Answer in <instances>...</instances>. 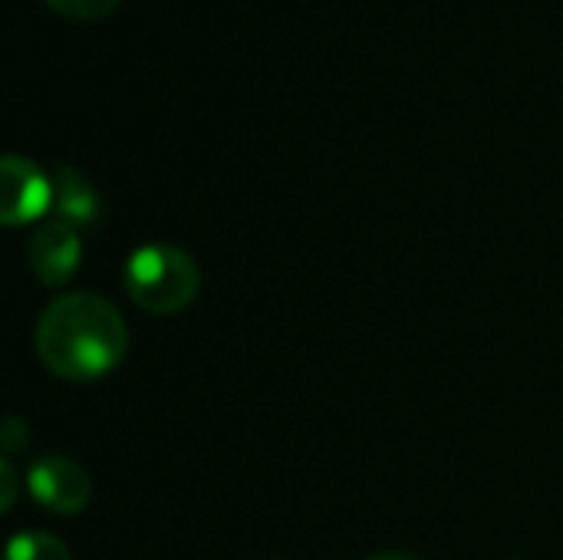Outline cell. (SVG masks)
I'll return each instance as SVG.
<instances>
[{"label":"cell","mask_w":563,"mask_h":560,"mask_svg":"<svg viewBox=\"0 0 563 560\" xmlns=\"http://www.w3.org/2000/svg\"><path fill=\"white\" fill-rule=\"evenodd\" d=\"M53 211L69 228H86L99 218V195L79 168L59 165L53 172Z\"/></svg>","instance_id":"8992f818"},{"label":"cell","mask_w":563,"mask_h":560,"mask_svg":"<svg viewBox=\"0 0 563 560\" xmlns=\"http://www.w3.org/2000/svg\"><path fill=\"white\" fill-rule=\"evenodd\" d=\"M30 495L56 515H76L89 505L92 485L86 469H79L76 462L63 459V455H43L33 462L30 475H26Z\"/></svg>","instance_id":"277c9868"},{"label":"cell","mask_w":563,"mask_h":560,"mask_svg":"<svg viewBox=\"0 0 563 560\" xmlns=\"http://www.w3.org/2000/svg\"><path fill=\"white\" fill-rule=\"evenodd\" d=\"M129 347L122 314L89 290L56 297L36 323V353L49 373L89 383L112 373Z\"/></svg>","instance_id":"6da1fadb"},{"label":"cell","mask_w":563,"mask_h":560,"mask_svg":"<svg viewBox=\"0 0 563 560\" xmlns=\"http://www.w3.org/2000/svg\"><path fill=\"white\" fill-rule=\"evenodd\" d=\"M26 261L30 271L46 284V287H59L66 284L79 261H82V244L76 228L63 224V221H46L26 244Z\"/></svg>","instance_id":"5b68a950"},{"label":"cell","mask_w":563,"mask_h":560,"mask_svg":"<svg viewBox=\"0 0 563 560\" xmlns=\"http://www.w3.org/2000/svg\"><path fill=\"white\" fill-rule=\"evenodd\" d=\"M0 472H3V512H7V508L13 505V495H16V475H13V465H10V459H3Z\"/></svg>","instance_id":"30bf717a"},{"label":"cell","mask_w":563,"mask_h":560,"mask_svg":"<svg viewBox=\"0 0 563 560\" xmlns=\"http://www.w3.org/2000/svg\"><path fill=\"white\" fill-rule=\"evenodd\" d=\"M369 560H412V558H406V554H379V558H369Z\"/></svg>","instance_id":"8fae6325"},{"label":"cell","mask_w":563,"mask_h":560,"mask_svg":"<svg viewBox=\"0 0 563 560\" xmlns=\"http://www.w3.org/2000/svg\"><path fill=\"white\" fill-rule=\"evenodd\" d=\"M10 560H69V551L59 538L43 531H23L10 541Z\"/></svg>","instance_id":"52a82bcc"},{"label":"cell","mask_w":563,"mask_h":560,"mask_svg":"<svg viewBox=\"0 0 563 560\" xmlns=\"http://www.w3.org/2000/svg\"><path fill=\"white\" fill-rule=\"evenodd\" d=\"M53 208V178H46L30 158L7 155L0 162V221L7 228L36 221Z\"/></svg>","instance_id":"3957f363"},{"label":"cell","mask_w":563,"mask_h":560,"mask_svg":"<svg viewBox=\"0 0 563 560\" xmlns=\"http://www.w3.org/2000/svg\"><path fill=\"white\" fill-rule=\"evenodd\" d=\"M26 449V426H20V419H7V426H3V452H7V459L10 455H16V452H23Z\"/></svg>","instance_id":"9c48e42d"},{"label":"cell","mask_w":563,"mask_h":560,"mask_svg":"<svg viewBox=\"0 0 563 560\" xmlns=\"http://www.w3.org/2000/svg\"><path fill=\"white\" fill-rule=\"evenodd\" d=\"M201 287L198 264L172 244H145L125 261V290L148 314L185 310Z\"/></svg>","instance_id":"7a4b0ae2"},{"label":"cell","mask_w":563,"mask_h":560,"mask_svg":"<svg viewBox=\"0 0 563 560\" xmlns=\"http://www.w3.org/2000/svg\"><path fill=\"white\" fill-rule=\"evenodd\" d=\"M122 0H46V7H53L59 17L69 20H106L115 13Z\"/></svg>","instance_id":"ba28073f"}]
</instances>
